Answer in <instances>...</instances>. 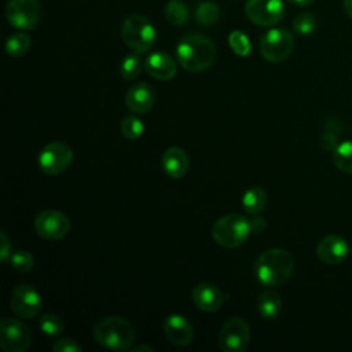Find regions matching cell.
<instances>
[{
	"label": "cell",
	"instance_id": "obj_1",
	"mask_svg": "<svg viewBox=\"0 0 352 352\" xmlns=\"http://www.w3.org/2000/svg\"><path fill=\"white\" fill-rule=\"evenodd\" d=\"M176 56L180 66L191 73L206 70L216 58L213 41L201 33H188L177 44Z\"/></svg>",
	"mask_w": 352,
	"mask_h": 352
},
{
	"label": "cell",
	"instance_id": "obj_2",
	"mask_svg": "<svg viewBox=\"0 0 352 352\" xmlns=\"http://www.w3.org/2000/svg\"><path fill=\"white\" fill-rule=\"evenodd\" d=\"M257 280L264 286H279L285 283L294 271L293 256L280 248L263 252L253 265Z\"/></svg>",
	"mask_w": 352,
	"mask_h": 352
},
{
	"label": "cell",
	"instance_id": "obj_3",
	"mask_svg": "<svg viewBox=\"0 0 352 352\" xmlns=\"http://www.w3.org/2000/svg\"><path fill=\"white\" fill-rule=\"evenodd\" d=\"M95 341L113 351H126L132 348L135 330L132 324L121 316H106L94 329Z\"/></svg>",
	"mask_w": 352,
	"mask_h": 352
},
{
	"label": "cell",
	"instance_id": "obj_4",
	"mask_svg": "<svg viewBox=\"0 0 352 352\" xmlns=\"http://www.w3.org/2000/svg\"><path fill=\"white\" fill-rule=\"evenodd\" d=\"M250 232V220L238 213H230L217 219L212 227L214 242L227 249L241 246Z\"/></svg>",
	"mask_w": 352,
	"mask_h": 352
},
{
	"label": "cell",
	"instance_id": "obj_5",
	"mask_svg": "<svg viewBox=\"0 0 352 352\" xmlns=\"http://www.w3.org/2000/svg\"><path fill=\"white\" fill-rule=\"evenodd\" d=\"M122 41L135 52H147L155 43V29L143 15H129L121 28Z\"/></svg>",
	"mask_w": 352,
	"mask_h": 352
},
{
	"label": "cell",
	"instance_id": "obj_6",
	"mask_svg": "<svg viewBox=\"0 0 352 352\" xmlns=\"http://www.w3.org/2000/svg\"><path fill=\"white\" fill-rule=\"evenodd\" d=\"M294 47V38L286 29L275 28L268 30L260 41L261 56L272 63L282 62L289 58Z\"/></svg>",
	"mask_w": 352,
	"mask_h": 352
},
{
	"label": "cell",
	"instance_id": "obj_7",
	"mask_svg": "<svg viewBox=\"0 0 352 352\" xmlns=\"http://www.w3.org/2000/svg\"><path fill=\"white\" fill-rule=\"evenodd\" d=\"M32 341L30 329L19 319L6 318L0 323V346L6 352H25Z\"/></svg>",
	"mask_w": 352,
	"mask_h": 352
},
{
	"label": "cell",
	"instance_id": "obj_8",
	"mask_svg": "<svg viewBox=\"0 0 352 352\" xmlns=\"http://www.w3.org/2000/svg\"><path fill=\"white\" fill-rule=\"evenodd\" d=\"M219 346L224 352H243L250 341V329L245 319H228L219 333Z\"/></svg>",
	"mask_w": 352,
	"mask_h": 352
},
{
	"label": "cell",
	"instance_id": "obj_9",
	"mask_svg": "<svg viewBox=\"0 0 352 352\" xmlns=\"http://www.w3.org/2000/svg\"><path fill=\"white\" fill-rule=\"evenodd\" d=\"M73 161V151L65 142L48 143L38 155V166L45 175H59L65 172Z\"/></svg>",
	"mask_w": 352,
	"mask_h": 352
},
{
	"label": "cell",
	"instance_id": "obj_10",
	"mask_svg": "<svg viewBox=\"0 0 352 352\" xmlns=\"http://www.w3.org/2000/svg\"><path fill=\"white\" fill-rule=\"evenodd\" d=\"M6 16L8 23L16 29H34L40 19V3L38 0H8Z\"/></svg>",
	"mask_w": 352,
	"mask_h": 352
},
{
	"label": "cell",
	"instance_id": "obj_11",
	"mask_svg": "<svg viewBox=\"0 0 352 352\" xmlns=\"http://www.w3.org/2000/svg\"><path fill=\"white\" fill-rule=\"evenodd\" d=\"M245 12L254 25L268 28L282 21L285 6L282 0H248Z\"/></svg>",
	"mask_w": 352,
	"mask_h": 352
},
{
	"label": "cell",
	"instance_id": "obj_12",
	"mask_svg": "<svg viewBox=\"0 0 352 352\" xmlns=\"http://www.w3.org/2000/svg\"><path fill=\"white\" fill-rule=\"evenodd\" d=\"M36 232L50 241H56L65 238L70 231V220L69 217L56 210V209H45L41 210L34 220Z\"/></svg>",
	"mask_w": 352,
	"mask_h": 352
},
{
	"label": "cell",
	"instance_id": "obj_13",
	"mask_svg": "<svg viewBox=\"0 0 352 352\" xmlns=\"http://www.w3.org/2000/svg\"><path fill=\"white\" fill-rule=\"evenodd\" d=\"M10 305L18 316L23 319H32L41 312L43 300L32 285L22 283L12 290Z\"/></svg>",
	"mask_w": 352,
	"mask_h": 352
},
{
	"label": "cell",
	"instance_id": "obj_14",
	"mask_svg": "<svg viewBox=\"0 0 352 352\" xmlns=\"http://www.w3.org/2000/svg\"><path fill=\"white\" fill-rule=\"evenodd\" d=\"M349 253L348 242L336 234H330L323 236L316 245V256L318 258L329 265H336L342 263Z\"/></svg>",
	"mask_w": 352,
	"mask_h": 352
},
{
	"label": "cell",
	"instance_id": "obj_15",
	"mask_svg": "<svg viewBox=\"0 0 352 352\" xmlns=\"http://www.w3.org/2000/svg\"><path fill=\"white\" fill-rule=\"evenodd\" d=\"M226 294L213 283L201 282L192 289V301L204 312L217 311L226 301Z\"/></svg>",
	"mask_w": 352,
	"mask_h": 352
},
{
	"label": "cell",
	"instance_id": "obj_16",
	"mask_svg": "<svg viewBox=\"0 0 352 352\" xmlns=\"http://www.w3.org/2000/svg\"><path fill=\"white\" fill-rule=\"evenodd\" d=\"M164 333L166 338L177 346L188 345L194 338V329L187 318L179 314L169 315L164 320Z\"/></svg>",
	"mask_w": 352,
	"mask_h": 352
},
{
	"label": "cell",
	"instance_id": "obj_17",
	"mask_svg": "<svg viewBox=\"0 0 352 352\" xmlns=\"http://www.w3.org/2000/svg\"><path fill=\"white\" fill-rule=\"evenodd\" d=\"M155 94L146 82H138L132 85L125 95L126 107L138 114H144L154 106Z\"/></svg>",
	"mask_w": 352,
	"mask_h": 352
},
{
	"label": "cell",
	"instance_id": "obj_18",
	"mask_svg": "<svg viewBox=\"0 0 352 352\" xmlns=\"http://www.w3.org/2000/svg\"><path fill=\"white\" fill-rule=\"evenodd\" d=\"M146 72L160 81L172 80L177 72L173 58L165 52H154L144 60Z\"/></svg>",
	"mask_w": 352,
	"mask_h": 352
},
{
	"label": "cell",
	"instance_id": "obj_19",
	"mask_svg": "<svg viewBox=\"0 0 352 352\" xmlns=\"http://www.w3.org/2000/svg\"><path fill=\"white\" fill-rule=\"evenodd\" d=\"M161 164H162L165 173L169 177L180 179L187 173L190 160H188L187 153L184 150H182L180 147H169L164 151Z\"/></svg>",
	"mask_w": 352,
	"mask_h": 352
},
{
	"label": "cell",
	"instance_id": "obj_20",
	"mask_svg": "<svg viewBox=\"0 0 352 352\" xmlns=\"http://www.w3.org/2000/svg\"><path fill=\"white\" fill-rule=\"evenodd\" d=\"M257 311L265 320L276 319L282 312V300L278 293L272 290H264L257 297Z\"/></svg>",
	"mask_w": 352,
	"mask_h": 352
},
{
	"label": "cell",
	"instance_id": "obj_21",
	"mask_svg": "<svg viewBox=\"0 0 352 352\" xmlns=\"http://www.w3.org/2000/svg\"><path fill=\"white\" fill-rule=\"evenodd\" d=\"M265 205H267V192L261 187L252 186L243 192L242 206L246 213L256 216L265 208Z\"/></svg>",
	"mask_w": 352,
	"mask_h": 352
},
{
	"label": "cell",
	"instance_id": "obj_22",
	"mask_svg": "<svg viewBox=\"0 0 352 352\" xmlns=\"http://www.w3.org/2000/svg\"><path fill=\"white\" fill-rule=\"evenodd\" d=\"M333 162L338 170L352 175V140L338 143L333 150Z\"/></svg>",
	"mask_w": 352,
	"mask_h": 352
},
{
	"label": "cell",
	"instance_id": "obj_23",
	"mask_svg": "<svg viewBox=\"0 0 352 352\" xmlns=\"http://www.w3.org/2000/svg\"><path fill=\"white\" fill-rule=\"evenodd\" d=\"M165 18L175 26H183L188 21V8L182 0H169L165 6Z\"/></svg>",
	"mask_w": 352,
	"mask_h": 352
},
{
	"label": "cell",
	"instance_id": "obj_24",
	"mask_svg": "<svg viewBox=\"0 0 352 352\" xmlns=\"http://www.w3.org/2000/svg\"><path fill=\"white\" fill-rule=\"evenodd\" d=\"M32 40L26 33H14L6 41V51L10 56L19 58L23 56L30 48Z\"/></svg>",
	"mask_w": 352,
	"mask_h": 352
},
{
	"label": "cell",
	"instance_id": "obj_25",
	"mask_svg": "<svg viewBox=\"0 0 352 352\" xmlns=\"http://www.w3.org/2000/svg\"><path fill=\"white\" fill-rule=\"evenodd\" d=\"M142 66H143V62L139 52L133 51L132 54H128L122 59L120 65V74L124 80H133L140 74Z\"/></svg>",
	"mask_w": 352,
	"mask_h": 352
},
{
	"label": "cell",
	"instance_id": "obj_26",
	"mask_svg": "<svg viewBox=\"0 0 352 352\" xmlns=\"http://www.w3.org/2000/svg\"><path fill=\"white\" fill-rule=\"evenodd\" d=\"M220 16V8L212 1L201 3L195 10V21L202 26H210L217 22Z\"/></svg>",
	"mask_w": 352,
	"mask_h": 352
},
{
	"label": "cell",
	"instance_id": "obj_27",
	"mask_svg": "<svg viewBox=\"0 0 352 352\" xmlns=\"http://www.w3.org/2000/svg\"><path fill=\"white\" fill-rule=\"evenodd\" d=\"M341 133V124L336 118L330 120L324 125V131L320 136V144L326 150H334L338 146V138Z\"/></svg>",
	"mask_w": 352,
	"mask_h": 352
},
{
	"label": "cell",
	"instance_id": "obj_28",
	"mask_svg": "<svg viewBox=\"0 0 352 352\" xmlns=\"http://www.w3.org/2000/svg\"><path fill=\"white\" fill-rule=\"evenodd\" d=\"M120 129H121V133L129 139V140H135V139H139L143 132H144V125L143 122L135 117V116H126L122 118L121 121V125H120Z\"/></svg>",
	"mask_w": 352,
	"mask_h": 352
},
{
	"label": "cell",
	"instance_id": "obj_29",
	"mask_svg": "<svg viewBox=\"0 0 352 352\" xmlns=\"http://www.w3.org/2000/svg\"><path fill=\"white\" fill-rule=\"evenodd\" d=\"M38 326H40V330L44 334L50 336V337L59 336L63 331V322H62V319L58 315L50 314V312L40 316Z\"/></svg>",
	"mask_w": 352,
	"mask_h": 352
},
{
	"label": "cell",
	"instance_id": "obj_30",
	"mask_svg": "<svg viewBox=\"0 0 352 352\" xmlns=\"http://www.w3.org/2000/svg\"><path fill=\"white\" fill-rule=\"evenodd\" d=\"M316 28V18L311 12H302L293 19V30L300 36L311 34Z\"/></svg>",
	"mask_w": 352,
	"mask_h": 352
},
{
	"label": "cell",
	"instance_id": "obj_31",
	"mask_svg": "<svg viewBox=\"0 0 352 352\" xmlns=\"http://www.w3.org/2000/svg\"><path fill=\"white\" fill-rule=\"evenodd\" d=\"M10 263L18 272H29L34 265V258L28 250H18L11 254Z\"/></svg>",
	"mask_w": 352,
	"mask_h": 352
},
{
	"label": "cell",
	"instance_id": "obj_32",
	"mask_svg": "<svg viewBox=\"0 0 352 352\" xmlns=\"http://www.w3.org/2000/svg\"><path fill=\"white\" fill-rule=\"evenodd\" d=\"M228 43L230 47L232 48V51L239 55V56H246L250 52V41L246 37L245 33L239 32V30H234L230 37H228Z\"/></svg>",
	"mask_w": 352,
	"mask_h": 352
},
{
	"label": "cell",
	"instance_id": "obj_33",
	"mask_svg": "<svg viewBox=\"0 0 352 352\" xmlns=\"http://www.w3.org/2000/svg\"><path fill=\"white\" fill-rule=\"evenodd\" d=\"M52 351H55V352H81L82 348L77 341H74L72 338H62V340H58L52 345Z\"/></svg>",
	"mask_w": 352,
	"mask_h": 352
},
{
	"label": "cell",
	"instance_id": "obj_34",
	"mask_svg": "<svg viewBox=\"0 0 352 352\" xmlns=\"http://www.w3.org/2000/svg\"><path fill=\"white\" fill-rule=\"evenodd\" d=\"M11 241L6 231L0 232V258L3 263H7L11 257Z\"/></svg>",
	"mask_w": 352,
	"mask_h": 352
},
{
	"label": "cell",
	"instance_id": "obj_35",
	"mask_svg": "<svg viewBox=\"0 0 352 352\" xmlns=\"http://www.w3.org/2000/svg\"><path fill=\"white\" fill-rule=\"evenodd\" d=\"M267 228V221L264 217H253L250 220L252 232H263Z\"/></svg>",
	"mask_w": 352,
	"mask_h": 352
},
{
	"label": "cell",
	"instance_id": "obj_36",
	"mask_svg": "<svg viewBox=\"0 0 352 352\" xmlns=\"http://www.w3.org/2000/svg\"><path fill=\"white\" fill-rule=\"evenodd\" d=\"M287 1L297 6V7H307V6L312 4L315 0H287Z\"/></svg>",
	"mask_w": 352,
	"mask_h": 352
},
{
	"label": "cell",
	"instance_id": "obj_37",
	"mask_svg": "<svg viewBox=\"0 0 352 352\" xmlns=\"http://www.w3.org/2000/svg\"><path fill=\"white\" fill-rule=\"evenodd\" d=\"M342 4L346 15L352 19V0H342Z\"/></svg>",
	"mask_w": 352,
	"mask_h": 352
},
{
	"label": "cell",
	"instance_id": "obj_38",
	"mask_svg": "<svg viewBox=\"0 0 352 352\" xmlns=\"http://www.w3.org/2000/svg\"><path fill=\"white\" fill-rule=\"evenodd\" d=\"M132 351H147V352H153V348L151 346H148V345H138V346H132L131 348Z\"/></svg>",
	"mask_w": 352,
	"mask_h": 352
}]
</instances>
